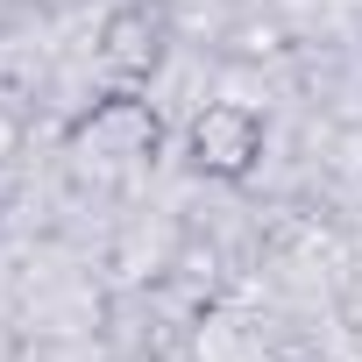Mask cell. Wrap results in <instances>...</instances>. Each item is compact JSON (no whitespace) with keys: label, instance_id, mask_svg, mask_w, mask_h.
<instances>
[{"label":"cell","instance_id":"cell-4","mask_svg":"<svg viewBox=\"0 0 362 362\" xmlns=\"http://www.w3.org/2000/svg\"><path fill=\"white\" fill-rule=\"evenodd\" d=\"M22 142H29L22 107H8V100H0V163H15V156H22Z\"/></svg>","mask_w":362,"mask_h":362},{"label":"cell","instance_id":"cell-2","mask_svg":"<svg viewBox=\"0 0 362 362\" xmlns=\"http://www.w3.org/2000/svg\"><path fill=\"white\" fill-rule=\"evenodd\" d=\"M270 156V121L242 100H214L185 121V163L214 185H249Z\"/></svg>","mask_w":362,"mask_h":362},{"label":"cell","instance_id":"cell-1","mask_svg":"<svg viewBox=\"0 0 362 362\" xmlns=\"http://www.w3.org/2000/svg\"><path fill=\"white\" fill-rule=\"evenodd\" d=\"M64 149L100 177H135V170H149L163 156V121L135 86H114L64 128Z\"/></svg>","mask_w":362,"mask_h":362},{"label":"cell","instance_id":"cell-3","mask_svg":"<svg viewBox=\"0 0 362 362\" xmlns=\"http://www.w3.org/2000/svg\"><path fill=\"white\" fill-rule=\"evenodd\" d=\"M163 50H170V22L149 0H121L100 22V36H93V57H100V71L114 86H149L163 71Z\"/></svg>","mask_w":362,"mask_h":362}]
</instances>
